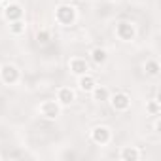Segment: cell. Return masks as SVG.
Listing matches in <instances>:
<instances>
[{"mask_svg":"<svg viewBox=\"0 0 161 161\" xmlns=\"http://www.w3.org/2000/svg\"><path fill=\"white\" fill-rule=\"evenodd\" d=\"M78 19V12L72 4L68 2H61L57 8H55V23L61 25V27H70L74 25Z\"/></svg>","mask_w":161,"mask_h":161,"instance_id":"1","label":"cell"},{"mask_svg":"<svg viewBox=\"0 0 161 161\" xmlns=\"http://www.w3.org/2000/svg\"><path fill=\"white\" fill-rule=\"evenodd\" d=\"M19 80H21V72L14 63L0 64V82L4 86H15Z\"/></svg>","mask_w":161,"mask_h":161,"instance_id":"2","label":"cell"},{"mask_svg":"<svg viewBox=\"0 0 161 161\" xmlns=\"http://www.w3.org/2000/svg\"><path fill=\"white\" fill-rule=\"evenodd\" d=\"M61 110H63V106L53 99H46L38 104V114L44 119H57L61 116Z\"/></svg>","mask_w":161,"mask_h":161,"instance_id":"3","label":"cell"},{"mask_svg":"<svg viewBox=\"0 0 161 161\" xmlns=\"http://www.w3.org/2000/svg\"><path fill=\"white\" fill-rule=\"evenodd\" d=\"M110 106L114 112H127L131 108V97L125 93V91H116V93H110V99H108Z\"/></svg>","mask_w":161,"mask_h":161,"instance_id":"4","label":"cell"},{"mask_svg":"<svg viewBox=\"0 0 161 161\" xmlns=\"http://www.w3.org/2000/svg\"><path fill=\"white\" fill-rule=\"evenodd\" d=\"M89 138H91V142L97 144V146H106V144L112 140V131H110V127H106V125H95V127L89 131Z\"/></svg>","mask_w":161,"mask_h":161,"instance_id":"5","label":"cell"},{"mask_svg":"<svg viewBox=\"0 0 161 161\" xmlns=\"http://www.w3.org/2000/svg\"><path fill=\"white\" fill-rule=\"evenodd\" d=\"M114 32H116L118 40H121V42H131L136 36V29H135V25L131 21H118Z\"/></svg>","mask_w":161,"mask_h":161,"instance_id":"6","label":"cell"},{"mask_svg":"<svg viewBox=\"0 0 161 161\" xmlns=\"http://www.w3.org/2000/svg\"><path fill=\"white\" fill-rule=\"evenodd\" d=\"M68 70H70V74H74L76 78L82 76V74H87V72H89V61H87L86 57L74 55V57H70V61H68Z\"/></svg>","mask_w":161,"mask_h":161,"instance_id":"7","label":"cell"},{"mask_svg":"<svg viewBox=\"0 0 161 161\" xmlns=\"http://www.w3.org/2000/svg\"><path fill=\"white\" fill-rule=\"evenodd\" d=\"M2 15H4V19H6L8 23H12V21L23 19V15H25V10H23V6H21L19 2H10V4H6V6H4V10H2Z\"/></svg>","mask_w":161,"mask_h":161,"instance_id":"8","label":"cell"},{"mask_svg":"<svg viewBox=\"0 0 161 161\" xmlns=\"http://www.w3.org/2000/svg\"><path fill=\"white\" fill-rule=\"evenodd\" d=\"M55 101L61 106H70L76 101V91L72 87H59L57 89V95H55Z\"/></svg>","mask_w":161,"mask_h":161,"instance_id":"9","label":"cell"},{"mask_svg":"<svg viewBox=\"0 0 161 161\" xmlns=\"http://www.w3.org/2000/svg\"><path fill=\"white\" fill-rule=\"evenodd\" d=\"M97 84H99V82H97V78H95L91 72L78 76V89H80V91H84V93H91L93 87H95Z\"/></svg>","mask_w":161,"mask_h":161,"instance_id":"10","label":"cell"},{"mask_svg":"<svg viewBox=\"0 0 161 161\" xmlns=\"http://www.w3.org/2000/svg\"><path fill=\"white\" fill-rule=\"evenodd\" d=\"M89 95H91V99H93L95 103H108V99H110V89H108L106 86L97 84Z\"/></svg>","mask_w":161,"mask_h":161,"instance_id":"11","label":"cell"},{"mask_svg":"<svg viewBox=\"0 0 161 161\" xmlns=\"http://www.w3.org/2000/svg\"><path fill=\"white\" fill-rule=\"evenodd\" d=\"M89 59H91L93 64L103 66V64L108 61V51H106L104 47H93V49L89 51Z\"/></svg>","mask_w":161,"mask_h":161,"instance_id":"12","label":"cell"},{"mask_svg":"<svg viewBox=\"0 0 161 161\" xmlns=\"http://www.w3.org/2000/svg\"><path fill=\"white\" fill-rule=\"evenodd\" d=\"M140 150L136 146H123L119 152V159L121 161H138L140 159Z\"/></svg>","mask_w":161,"mask_h":161,"instance_id":"13","label":"cell"},{"mask_svg":"<svg viewBox=\"0 0 161 161\" xmlns=\"http://www.w3.org/2000/svg\"><path fill=\"white\" fill-rule=\"evenodd\" d=\"M159 70H161V66H159V61H157V59H148V61L144 63V72H146L148 76L157 78V76H159Z\"/></svg>","mask_w":161,"mask_h":161,"instance_id":"14","label":"cell"},{"mask_svg":"<svg viewBox=\"0 0 161 161\" xmlns=\"http://www.w3.org/2000/svg\"><path fill=\"white\" fill-rule=\"evenodd\" d=\"M25 31H27V25H25L23 19H17V21H12L10 23V34L21 36V34H25Z\"/></svg>","mask_w":161,"mask_h":161,"instance_id":"15","label":"cell"},{"mask_svg":"<svg viewBox=\"0 0 161 161\" xmlns=\"http://www.w3.org/2000/svg\"><path fill=\"white\" fill-rule=\"evenodd\" d=\"M49 40H51V31H49V29H40V31L36 32V42H38V44L46 46V44H49Z\"/></svg>","mask_w":161,"mask_h":161,"instance_id":"16","label":"cell"},{"mask_svg":"<svg viewBox=\"0 0 161 161\" xmlns=\"http://www.w3.org/2000/svg\"><path fill=\"white\" fill-rule=\"evenodd\" d=\"M146 112H148L150 116H159V112H161V104H159V101H157V99L148 101V103H146Z\"/></svg>","mask_w":161,"mask_h":161,"instance_id":"17","label":"cell"},{"mask_svg":"<svg viewBox=\"0 0 161 161\" xmlns=\"http://www.w3.org/2000/svg\"><path fill=\"white\" fill-rule=\"evenodd\" d=\"M61 2H68V0H61Z\"/></svg>","mask_w":161,"mask_h":161,"instance_id":"18","label":"cell"},{"mask_svg":"<svg viewBox=\"0 0 161 161\" xmlns=\"http://www.w3.org/2000/svg\"><path fill=\"white\" fill-rule=\"evenodd\" d=\"M0 2H4V0H0Z\"/></svg>","mask_w":161,"mask_h":161,"instance_id":"19","label":"cell"},{"mask_svg":"<svg viewBox=\"0 0 161 161\" xmlns=\"http://www.w3.org/2000/svg\"><path fill=\"white\" fill-rule=\"evenodd\" d=\"M0 159H2V155H0Z\"/></svg>","mask_w":161,"mask_h":161,"instance_id":"20","label":"cell"},{"mask_svg":"<svg viewBox=\"0 0 161 161\" xmlns=\"http://www.w3.org/2000/svg\"><path fill=\"white\" fill-rule=\"evenodd\" d=\"M112 2H116V0H112Z\"/></svg>","mask_w":161,"mask_h":161,"instance_id":"21","label":"cell"}]
</instances>
